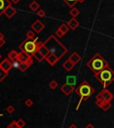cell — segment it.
<instances>
[{"mask_svg": "<svg viewBox=\"0 0 114 128\" xmlns=\"http://www.w3.org/2000/svg\"><path fill=\"white\" fill-rule=\"evenodd\" d=\"M43 44L48 49L49 53L57 56L59 59L62 58L68 51L67 47L58 41L55 35H50L48 39H46V41L43 42Z\"/></svg>", "mask_w": 114, "mask_h": 128, "instance_id": "cell-1", "label": "cell"}, {"mask_svg": "<svg viewBox=\"0 0 114 128\" xmlns=\"http://www.w3.org/2000/svg\"><path fill=\"white\" fill-rule=\"evenodd\" d=\"M87 66L91 70L94 74H97L100 71L109 66V64L103 56L99 53H96L93 57L87 61Z\"/></svg>", "mask_w": 114, "mask_h": 128, "instance_id": "cell-2", "label": "cell"}, {"mask_svg": "<svg viewBox=\"0 0 114 128\" xmlns=\"http://www.w3.org/2000/svg\"><path fill=\"white\" fill-rule=\"evenodd\" d=\"M40 41H38V39H26L25 41H23L21 43L19 47L22 51H24L30 55L31 56H34V54L38 50V47L41 45Z\"/></svg>", "mask_w": 114, "mask_h": 128, "instance_id": "cell-3", "label": "cell"}, {"mask_svg": "<svg viewBox=\"0 0 114 128\" xmlns=\"http://www.w3.org/2000/svg\"><path fill=\"white\" fill-rule=\"evenodd\" d=\"M94 77L103 84V87L106 88L114 82V71L110 66H108L97 74H94Z\"/></svg>", "mask_w": 114, "mask_h": 128, "instance_id": "cell-4", "label": "cell"}, {"mask_svg": "<svg viewBox=\"0 0 114 128\" xmlns=\"http://www.w3.org/2000/svg\"><path fill=\"white\" fill-rule=\"evenodd\" d=\"M75 92L80 97L81 101H86L94 93V89L87 81H84L75 89Z\"/></svg>", "mask_w": 114, "mask_h": 128, "instance_id": "cell-5", "label": "cell"}, {"mask_svg": "<svg viewBox=\"0 0 114 128\" xmlns=\"http://www.w3.org/2000/svg\"><path fill=\"white\" fill-rule=\"evenodd\" d=\"M113 98H114L113 93L111 90H107L106 88L103 89V90H101L100 93H98V95L96 96V99H100L102 100L108 101V102H111L113 99Z\"/></svg>", "mask_w": 114, "mask_h": 128, "instance_id": "cell-6", "label": "cell"}, {"mask_svg": "<svg viewBox=\"0 0 114 128\" xmlns=\"http://www.w3.org/2000/svg\"><path fill=\"white\" fill-rule=\"evenodd\" d=\"M18 60L20 61L21 63H27L29 65H33V56H31L30 55H29L24 51L19 52Z\"/></svg>", "mask_w": 114, "mask_h": 128, "instance_id": "cell-7", "label": "cell"}, {"mask_svg": "<svg viewBox=\"0 0 114 128\" xmlns=\"http://www.w3.org/2000/svg\"><path fill=\"white\" fill-rule=\"evenodd\" d=\"M95 104H96V106H98V108H100L101 109H103V111H105V112L108 111V110L111 108V107H112L111 102L102 100V99H96V98H95Z\"/></svg>", "mask_w": 114, "mask_h": 128, "instance_id": "cell-8", "label": "cell"}, {"mask_svg": "<svg viewBox=\"0 0 114 128\" xmlns=\"http://www.w3.org/2000/svg\"><path fill=\"white\" fill-rule=\"evenodd\" d=\"M44 28H45V24H44L40 20H36L31 24V29L33 30L36 33L41 32L43 30H44Z\"/></svg>", "mask_w": 114, "mask_h": 128, "instance_id": "cell-9", "label": "cell"}, {"mask_svg": "<svg viewBox=\"0 0 114 128\" xmlns=\"http://www.w3.org/2000/svg\"><path fill=\"white\" fill-rule=\"evenodd\" d=\"M0 67L2 68L3 70H5V72L9 73L10 70L13 68V62L11 60H9L8 57H6V58H5L0 63Z\"/></svg>", "mask_w": 114, "mask_h": 128, "instance_id": "cell-10", "label": "cell"}, {"mask_svg": "<svg viewBox=\"0 0 114 128\" xmlns=\"http://www.w3.org/2000/svg\"><path fill=\"white\" fill-rule=\"evenodd\" d=\"M61 90L63 91V93H64V95L66 96H69L72 93V91L74 90V86L70 85V84H68V83H65L63 85L61 86Z\"/></svg>", "mask_w": 114, "mask_h": 128, "instance_id": "cell-11", "label": "cell"}, {"mask_svg": "<svg viewBox=\"0 0 114 128\" xmlns=\"http://www.w3.org/2000/svg\"><path fill=\"white\" fill-rule=\"evenodd\" d=\"M11 1L10 0H0V16L2 15L5 11L6 10L7 7H9L11 5Z\"/></svg>", "mask_w": 114, "mask_h": 128, "instance_id": "cell-12", "label": "cell"}, {"mask_svg": "<svg viewBox=\"0 0 114 128\" xmlns=\"http://www.w3.org/2000/svg\"><path fill=\"white\" fill-rule=\"evenodd\" d=\"M45 59L46 60V62L49 64L51 66H54V65H55V64L59 61L58 57H57V56H55L54 55L51 54V53H49V54L47 55V56H46Z\"/></svg>", "mask_w": 114, "mask_h": 128, "instance_id": "cell-13", "label": "cell"}, {"mask_svg": "<svg viewBox=\"0 0 114 128\" xmlns=\"http://www.w3.org/2000/svg\"><path fill=\"white\" fill-rule=\"evenodd\" d=\"M67 25L69 26V28L72 31H75L77 28L79 26V23H78V21L77 20L76 18H71L70 20L68 22Z\"/></svg>", "mask_w": 114, "mask_h": 128, "instance_id": "cell-14", "label": "cell"}, {"mask_svg": "<svg viewBox=\"0 0 114 128\" xmlns=\"http://www.w3.org/2000/svg\"><path fill=\"white\" fill-rule=\"evenodd\" d=\"M15 14H16V9L14 7L12 6V5H10L9 7H7L6 10H5V13H4V14H5V16L9 19H11L12 17H14Z\"/></svg>", "mask_w": 114, "mask_h": 128, "instance_id": "cell-15", "label": "cell"}, {"mask_svg": "<svg viewBox=\"0 0 114 128\" xmlns=\"http://www.w3.org/2000/svg\"><path fill=\"white\" fill-rule=\"evenodd\" d=\"M69 59L71 61L74 65H77V64L81 60V56H79L77 52H73V53L69 56Z\"/></svg>", "mask_w": 114, "mask_h": 128, "instance_id": "cell-16", "label": "cell"}, {"mask_svg": "<svg viewBox=\"0 0 114 128\" xmlns=\"http://www.w3.org/2000/svg\"><path fill=\"white\" fill-rule=\"evenodd\" d=\"M75 66V65H74L73 63H72L71 61L69 60V58L67 59V60L65 61L64 63L63 64V67L64 68L66 71H68V72H69V71H71L72 68Z\"/></svg>", "mask_w": 114, "mask_h": 128, "instance_id": "cell-17", "label": "cell"}, {"mask_svg": "<svg viewBox=\"0 0 114 128\" xmlns=\"http://www.w3.org/2000/svg\"><path fill=\"white\" fill-rule=\"evenodd\" d=\"M18 55L19 53L16 50H11V51L8 53V56H7V57L9 58V60H11L12 62H14V61L17 60L18 59Z\"/></svg>", "mask_w": 114, "mask_h": 128, "instance_id": "cell-18", "label": "cell"}, {"mask_svg": "<svg viewBox=\"0 0 114 128\" xmlns=\"http://www.w3.org/2000/svg\"><path fill=\"white\" fill-rule=\"evenodd\" d=\"M38 52H40L41 54L44 56V57L46 58V56H47V55L49 54V51H48V49H47L46 47L44 46V44H43V42L41 43V45L39 46V47H38Z\"/></svg>", "mask_w": 114, "mask_h": 128, "instance_id": "cell-19", "label": "cell"}, {"mask_svg": "<svg viewBox=\"0 0 114 128\" xmlns=\"http://www.w3.org/2000/svg\"><path fill=\"white\" fill-rule=\"evenodd\" d=\"M29 9L31 10L32 12H37V11L39 10L40 5H39V4H38L37 1H32V2L29 4Z\"/></svg>", "mask_w": 114, "mask_h": 128, "instance_id": "cell-20", "label": "cell"}, {"mask_svg": "<svg viewBox=\"0 0 114 128\" xmlns=\"http://www.w3.org/2000/svg\"><path fill=\"white\" fill-rule=\"evenodd\" d=\"M69 7H74L78 3H83L85 0H63Z\"/></svg>", "mask_w": 114, "mask_h": 128, "instance_id": "cell-21", "label": "cell"}, {"mask_svg": "<svg viewBox=\"0 0 114 128\" xmlns=\"http://www.w3.org/2000/svg\"><path fill=\"white\" fill-rule=\"evenodd\" d=\"M66 83L74 86L76 84V77L73 76V75H69V76H67L66 77Z\"/></svg>", "mask_w": 114, "mask_h": 128, "instance_id": "cell-22", "label": "cell"}, {"mask_svg": "<svg viewBox=\"0 0 114 128\" xmlns=\"http://www.w3.org/2000/svg\"><path fill=\"white\" fill-rule=\"evenodd\" d=\"M69 14L71 15L72 18H76L77 16L79 14V10L78 8H76V7H72L71 10L69 11Z\"/></svg>", "mask_w": 114, "mask_h": 128, "instance_id": "cell-23", "label": "cell"}, {"mask_svg": "<svg viewBox=\"0 0 114 128\" xmlns=\"http://www.w3.org/2000/svg\"><path fill=\"white\" fill-rule=\"evenodd\" d=\"M29 66H30V65H29V64H27V63H21L20 66H19V70H20L21 72L24 73V72H26V71H27L28 68H29Z\"/></svg>", "mask_w": 114, "mask_h": 128, "instance_id": "cell-24", "label": "cell"}, {"mask_svg": "<svg viewBox=\"0 0 114 128\" xmlns=\"http://www.w3.org/2000/svg\"><path fill=\"white\" fill-rule=\"evenodd\" d=\"M33 57H35V58L37 59V60L38 61V62H41V61H43L44 59H45V57H44V56H43L42 54H41L40 52L37 51L35 54H34Z\"/></svg>", "mask_w": 114, "mask_h": 128, "instance_id": "cell-25", "label": "cell"}, {"mask_svg": "<svg viewBox=\"0 0 114 128\" xmlns=\"http://www.w3.org/2000/svg\"><path fill=\"white\" fill-rule=\"evenodd\" d=\"M58 29H60L61 31H62V32H63L64 34H66L68 32H69V26L66 24V23H63V24H61V26L58 28Z\"/></svg>", "mask_w": 114, "mask_h": 128, "instance_id": "cell-26", "label": "cell"}, {"mask_svg": "<svg viewBox=\"0 0 114 128\" xmlns=\"http://www.w3.org/2000/svg\"><path fill=\"white\" fill-rule=\"evenodd\" d=\"M8 75V73L5 72V70H3L2 68L0 67V83L2 81H4V79H5V77Z\"/></svg>", "mask_w": 114, "mask_h": 128, "instance_id": "cell-27", "label": "cell"}, {"mask_svg": "<svg viewBox=\"0 0 114 128\" xmlns=\"http://www.w3.org/2000/svg\"><path fill=\"white\" fill-rule=\"evenodd\" d=\"M49 87H50V89H52V90H55L56 88L58 87V83H57L55 80H52V81L49 83Z\"/></svg>", "mask_w": 114, "mask_h": 128, "instance_id": "cell-28", "label": "cell"}, {"mask_svg": "<svg viewBox=\"0 0 114 128\" xmlns=\"http://www.w3.org/2000/svg\"><path fill=\"white\" fill-rule=\"evenodd\" d=\"M26 37H27V39H35V32L33 30L28 31L26 33Z\"/></svg>", "mask_w": 114, "mask_h": 128, "instance_id": "cell-29", "label": "cell"}, {"mask_svg": "<svg viewBox=\"0 0 114 128\" xmlns=\"http://www.w3.org/2000/svg\"><path fill=\"white\" fill-rule=\"evenodd\" d=\"M7 128H21L20 126H18V124H17V121H12L11 123L7 126Z\"/></svg>", "mask_w": 114, "mask_h": 128, "instance_id": "cell-30", "label": "cell"}, {"mask_svg": "<svg viewBox=\"0 0 114 128\" xmlns=\"http://www.w3.org/2000/svg\"><path fill=\"white\" fill-rule=\"evenodd\" d=\"M17 124H18V126H20L21 128L25 127V126H26V122H25L23 118L18 119V121H17Z\"/></svg>", "mask_w": 114, "mask_h": 128, "instance_id": "cell-31", "label": "cell"}, {"mask_svg": "<svg viewBox=\"0 0 114 128\" xmlns=\"http://www.w3.org/2000/svg\"><path fill=\"white\" fill-rule=\"evenodd\" d=\"M14 111H15V108H14V106L10 105V106H8V107L6 108V112L8 113V114H13Z\"/></svg>", "mask_w": 114, "mask_h": 128, "instance_id": "cell-32", "label": "cell"}, {"mask_svg": "<svg viewBox=\"0 0 114 128\" xmlns=\"http://www.w3.org/2000/svg\"><path fill=\"white\" fill-rule=\"evenodd\" d=\"M32 105H33V100L31 99H27L25 100V106L26 107L30 108V107H32Z\"/></svg>", "mask_w": 114, "mask_h": 128, "instance_id": "cell-33", "label": "cell"}, {"mask_svg": "<svg viewBox=\"0 0 114 128\" xmlns=\"http://www.w3.org/2000/svg\"><path fill=\"white\" fill-rule=\"evenodd\" d=\"M38 14L40 18H43V17H45V15H46V12L44 11L43 9H39L38 11V14Z\"/></svg>", "mask_w": 114, "mask_h": 128, "instance_id": "cell-34", "label": "cell"}, {"mask_svg": "<svg viewBox=\"0 0 114 128\" xmlns=\"http://www.w3.org/2000/svg\"><path fill=\"white\" fill-rule=\"evenodd\" d=\"M63 35H64V33H63L60 29H58L55 32V36H57L58 38H62V37H63Z\"/></svg>", "mask_w": 114, "mask_h": 128, "instance_id": "cell-35", "label": "cell"}, {"mask_svg": "<svg viewBox=\"0 0 114 128\" xmlns=\"http://www.w3.org/2000/svg\"><path fill=\"white\" fill-rule=\"evenodd\" d=\"M20 64L21 62L17 59V60L14 61L13 62V67H15V68H19V66H20Z\"/></svg>", "mask_w": 114, "mask_h": 128, "instance_id": "cell-36", "label": "cell"}, {"mask_svg": "<svg viewBox=\"0 0 114 128\" xmlns=\"http://www.w3.org/2000/svg\"><path fill=\"white\" fill-rule=\"evenodd\" d=\"M5 44V39H0V47H2Z\"/></svg>", "mask_w": 114, "mask_h": 128, "instance_id": "cell-37", "label": "cell"}, {"mask_svg": "<svg viewBox=\"0 0 114 128\" xmlns=\"http://www.w3.org/2000/svg\"><path fill=\"white\" fill-rule=\"evenodd\" d=\"M85 128H95V127H94V126H93V125H92V124H88V125H87V126H86Z\"/></svg>", "mask_w": 114, "mask_h": 128, "instance_id": "cell-38", "label": "cell"}, {"mask_svg": "<svg viewBox=\"0 0 114 128\" xmlns=\"http://www.w3.org/2000/svg\"><path fill=\"white\" fill-rule=\"evenodd\" d=\"M10 1H11V2L13 3V4H18V3L20 2L21 0H10Z\"/></svg>", "mask_w": 114, "mask_h": 128, "instance_id": "cell-39", "label": "cell"}, {"mask_svg": "<svg viewBox=\"0 0 114 128\" xmlns=\"http://www.w3.org/2000/svg\"><path fill=\"white\" fill-rule=\"evenodd\" d=\"M69 128H78V126H75L74 124H71V125H70V126H69Z\"/></svg>", "mask_w": 114, "mask_h": 128, "instance_id": "cell-40", "label": "cell"}, {"mask_svg": "<svg viewBox=\"0 0 114 128\" xmlns=\"http://www.w3.org/2000/svg\"><path fill=\"white\" fill-rule=\"evenodd\" d=\"M0 39H5V36L3 35V33L1 32H0Z\"/></svg>", "mask_w": 114, "mask_h": 128, "instance_id": "cell-41", "label": "cell"}, {"mask_svg": "<svg viewBox=\"0 0 114 128\" xmlns=\"http://www.w3.org/2000/svg\"><path fill=\"white\" fill-rule=\"evenodd\" d=\"M0 59H1V55H0Z\"/></svg>", "mask_w": 114, "mask_h": 128, "instance_id": "cell-42", "label": "cell"}]
</instances>
